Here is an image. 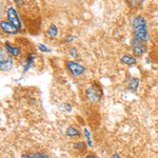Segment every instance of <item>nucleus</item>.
Masks as SVG:
<instances>
[{
  "label": "nucleus",
  "instance_id": "obj_1",
  "mask_svg": "<svg viewBox=\"0 0 158 158\" xmlns=\"http://www.w3.org/2000/svg\"><path fill=\"white\" fill-rule=\"evenodd\" d=\"M133 32L134 38L140 40V41H147L149 39L147 31V22L142 16H138L133 21Z\"/></svg>",
  "mask_w": 158,
  "mask_h": 158
},
{
  "label": "nucleus",
  "instance_id": "obj_2",
  "mask_svg": "<svg viewBox=\"0 0 158 158\" xmlns=\"http://www.w3.org/2000/svg\"><path fill=\"white\" fill-rule=\"evenodd\" d=\"M7 19H9V22H11L16 29L21 27V21L18 18V15H17V12L14 7H10L7 10Z\"/></svg>",
  "mask_w": 158,
  "mask_h": 158
},
{
  "label": "nucleus",
  "instance_id": "obj_3",
  "mask_svg": "<svg viewBox=\"0 0 158 158\" xmlns=\"http://www.w3.org/2000/svg\"><path fill=\"white\" fill-rule=\"evenodd\" d=\"M0 68H1V71H10L13 68V60L11 58H9L6 56V53L3 52V50H1V54H0Z\"/></svg>",
  "mask_w": 158,
  "mask_h": 158
},
{
  "label": "nucleus",
  "instance_id": "obj_4",
  "mask_svg": "<svg viewBox=\"0 0 158 158\" xmlns=\"http://www.w3.org/2000/svg\"><path fill=\"white\" fill-rule=\"evenodd\" d=\"M67 68L70 71V73L74 76H80L81 74L85 71V69L82 65L78 64V63L74 62V61H68L67 62Z\"/></svg>",
  "mask_w": 158,
  "mask_h": 158
},
{
  "label": "nucleus",
  "instance_id": "obj_5",
  "mask_svg": "<svg viewBox=\"0 0 158 158\" xmlns=\"http://www.w3.org/2000/svg\"><path fill=\"white\" fill-rule=\"evenodd\" d=\"M131 44L133 47V54L136 56H141L146 52V47L141 43V41L136 38H133L131 41Z\"/></svg>",
  "mask_w": 158,
  "mask_h": 158
},
{
  "label": "nucleus",
  "instance_id": "obj_6",
  "mask_svg": "<svg viewBox=\"0 0 158 158\" xmlns=\"http://www.w3.org/2000/svg\"><path fill=\"white\" fill-rule=\"evenodd\" d=\"M0 25H1V29L2 31H4L7 34H17L18 33V29H16V27L13 25L11 22L9 21H3L2 20L1 22H0Z\"/></svg>",
  "mask_w": 158,
  "mask_h": 158
},
{
  "label": "nucleus",
  "instance_id": "obj_7",
  "mask_svg": "<svg viewBox=\"0 0 158 158\" xmlns=\"http://www.w3.org/2000/svg\"><path fill=\"white\" fill-rule=\"evenodd\" d=\"M4 48H6V52L9 53V54H11L12 56H14V57H17V56H19V54H20V49H19V48L12 47V45L10 44V42H6Z\"/></svg>",
  "mask_w": 158,
  "mask_h": 158
},
{
  "label": "nucleus",
  "instance_id": "obj_8",
  "mask_svg": "<svg viewBox=\"0 0 158 158\" xmlns=\"http://www.w3.org/2000/svg\"><path fill=\"white\" fill-rule=\"evenodd\" d=\"M86 96H88V98L90 99L92 102H95L96 100H98V92L97 90H95V89L93 88H90L86 90Z\"/></svg>",
  "mask_w": 158,
  "mask_h": 158
},
{
  "label": "nucleus",
  "instance_id": "obj_9",
  "mask_svg": "<svg viewBox=\"0 0 158 158\" xmlns=\"http://www.w3.org/2000/svg\"><path fill=\"white\" fill-rule=\"evenodd\" d=\"M121 62L124 63V64H127V65H134L135 63L137 62V60L135 59L133 56L124 55V56H122V58H121Z\"/></svg>",
  "mask_w": 158,
  "mask_h": 158
},
{
  "label": "nucleus",
  "instance_id": "obj_10",
  "mask_svg": "<svg viewBox=\"0 0 158 158\" xmlns=\"http://www.w3.org/2000/svg\"><path fill=\"white\" fill-rule=\"evenodd\" d=\"M138 86H139V79L134 77V78H132L131 81L129 82L128 89L132 92H136L137 89H138Z\"/></svg>",
  "mask_w": 158,
  "mask_h": 158
},
{
  "label": "nucleus",
  "instance_id": "obj_11",
  "mask_svg": "<svg viewBox=\"0 0 158 158\" xmlns=\"http://www.w3.org/2000/svg\"><path fill=\"white\" fill-rule=\"evenodd\" d=\"M65 134H67L68 137H78L80 133H79V131L77 129H75L74 127H69L67 129V132H65Z\"/></svg>",
  "mask_w": 158,
  "mask_h": 158
},
{
  "label": "nucleus",
  "instance_id": "obj_12",
  "mask_svg": "<svg viewBox=\"0 0 158 158\" xmlns=\"http://www.w3.org/2000/svg\"><path fill=\"white\" fill-rule=\"evenodd\" d=\"M47 34H48V36H49L50 38H55L56 36H57V34H58L57 27H56L54 24H52V25H51V27H49V30H48Z\"/></svg>",
  "mask_w": 158,
  "mask_h": 158
},
{
  "label": "nucleus",
  "instance_id": "obj_13",
  "mask_svg": "<svg viewBox=\"0 0 158 158\" xmlns=\"http://www.w3.org/2000/svg\"><path fill=\"white\" fill-rule=\"evenodd\" d=\"M86 148V144L85 142H77V143H75V149L76 150H79V151H83V150H85Z\"/></svg>",
  "mask_w": 158,
  "mask_h": 158
},
{
  "label": "nucleus",
  "instance_id": "obj_14",
  "mask_svg": "<svg viewBox=\"0 0 158 158\" xmlns=\"http://www.w3.org/2000/svg\"><path fill=\"white\" fill-rule=\"evenodd\" d=\"M38 49H39L40 52H44V53H48L50 52V49H48L45 45H43L42 43H38Z\"/></svg>",
  "mask_w": 158,
  "mask_h": 158
},
{
  "label": "nucleus",
  "instance_id": "obj_15",
  "mask_svg": "<svg viewBox=\"0 0 158 158\" xmlns=\"http://www.w3.org/2000/svg\"><path fill=\"white\" fill-rule=\"evenodd\" d=\"M33 158H50V157L45 154H42V153H34L33 154Z\"/></svg>",
  "mask_w": 158,
  "mask_h": 158
},
{
  "label": "nucleus",
  "instance_id": "obj_16",
  "mask_svg": "<svg viewBox=\"0 0 158 158\" xmlns=\"http://www.w3.org/2000/svg\"><path fill=\"white\" fill-rule=\"evenodd\" d=\"M85 137H86V139H88V141H89V146H92V140H91V136H90V133H89V131H88V129L85 128Z\"/></svg>",
  "mask_w": 158,
  "mask_h": 158
},
{
  "label": "nucleus",
  "instance_id": "obj_17",
  "mask_svg": "<svg viewBox=\"0 0 158 158\" xmlns=\"http://www.w3.org/2000/svg\"><path fill=\"white\" fill-rule=\"evenodd\" d=\"M70 55L72 56V57H77V52H76V50L72 48V49H70Z\"/></svg>",
  "mask_w": 158,
  "mask_h": 158
},
{
  "label": "nucleus",
  "instance_id": "obj_18",
  "mask_svg": "<svg viewBox=\"0 0 158 158\" xmlns=\"http://www.w3.org/2000/svg\"><path fill=\"white\" fill-rule=\"evenodd\" d=\"M85 158H96V156L94 154H92V153H90V154H88Z\"/></svg>",
  "mask_w": 158,
  "mask_h": 158
},
{
  "label": "nucleus",
  "instance_id": "obj_19",
  "mask_svg": "<svg viewBox=\"0 0 158 158\" xmlns=\"http://www.w3.org/2000/svg\"><path fill=\"white\" fill-rule=\"evenodd\" d=\"M74 39V37L71 35V36H69V37H67V39H65V41L67 42H69V41H72V40Z\"/></svg>",
  "mask_w": 158,
  "mask_h": 158
},
{
  "label": "nucleus",
  "instance_id": "obj_20",
  "mask_svg": "<svg viewBox=\"0 0 158 158\" xmlns=\"http://www.w3.org/2000/svg\"><path fill=\"white\" fill-rule=\"evenodd\" d=\"M22 158H33V156H30V155H27V154H22Z\"/></svg>",
  "mask_w": 158,
  "mask_h": 158
},
{
  "label": "nucleus",
  "instance_id": "obj_21",
  "mask_svg": "<svg viewBox=\"0 0 158 158\" xmlns=\"http://www.w3.org/2000/svg\"><path fill=\"white\" fill-rule=\"evenodd\" d=\"M112 158H120V157H119V155L117 154V153H115V154H114L113 156H112Z\"/></svg>",
  "mask_w": 158,
  "mask_h": 158
}]
</instances>
